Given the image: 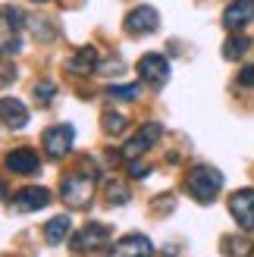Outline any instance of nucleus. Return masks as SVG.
<instances>
[{
  "label": "nucleus",
  "instance_id": "28",
  "mask_svg": "<svg viewBox=\"0 0 254 257\" xmlns=\"http://www.w3.org/2000/svg\"><path fill=\"white\" fill-rule=\"evenodd\" d=\"M35 4H47V0H35Z\"/></svg>",
  "mask_w": 254,
  "mask_h": 257
},
{
  "label": "nucleus",
  "instance_id": "3",
  "mask_svg": "<svg viewBox=\"0 0 254 257\" xmlns=\"http://www.w3.org/2000/svg\"><path fill=\"white\" fill-rule=\"evenodd\" d=\"M94 185H97V173H69L60 185V195L69 207H88L94 195Z\"/></svg>",
  "mask_w": 254,
  "mask_h": 257
},
{
  "label": "nucleus",
  "instance_id": "27",
  "mask_svg": "<svg viewBox=\"0 0 254 257\" xmlns=\"http://www.w3.org/2000/svg\"><path fill=\"white\" fill-rule=\"evenodd\" d=\"M0 198H7V188H4V182H0Z\"/></svg>",
  "mask_w": 254,
  "mask_h": 257
},
{
  "label": "nucleus",
  "instance_id": "15",
  "mask_svg": "<svg viewBox=\"0 0 254 257\" xmlns=\"http://www.w3.org/2000/svg\"><path fill=\"white\" fill-rule=\"evenodd\" d=\"M66 69L72 75H88V72H94L97 69V50L94 47H82L75 57L66 60Z\"/></svg>",
  "mask_w": 254,
  "mask_h": 257
},
{
  "label": "nucleus",
  "instance_id": "12",
  "mask_svg": "<svg viewBox=\"0 0 254 257\" xmlns=\"http://www.w3.org/2000/svg\"><path fill=\"white\" fill-rule=\"evenodd\" d=\"M13 204H16V210H25V213L41 210V207L50 204V191L41 188V185H25V188H19L16 195H13Z\"/></svg>",
  "mask_w": 254,
  "mask_h": 257
},
{
  "label": "nucleus",
  "instance_id": "26",
  "mask_svg": "<svg viewBox=\"0 0 254 257\" xmlns=\"http://www.w3.org/2000/svg\"><path fill=\"white\" fill-rule=\"evenodd\" d=\"M129 173H132L135 179H145V176H148L151 170H148V166H145V163H135V160H129Z\"/></svg>",
  "mask_w": 254,
  "mask_h": 257
},
{
  "label": "nucleus",
  "instance_id": "4",
  "mask_svg": "<svg viewBox=\"0 0 254 257\" xmlns=\"http://www.w3.org/2000/svg\"><path fill=\"white\" fill-rule=\"evenodd\" d=\"M107 241H110V226H104V223H88V226H82L79 232L69 238V245H72L75 254H91L97 248H104Z\"/></svg>",
  "mask_w": 254,
  "mask_h": 257
},
{
  "label": "nucleus",
  "instance_id": "14",
  "mask_svg": "<svg viewBox=\"0 0 254 257\" xmlns=\"http://www.w3.org/2000/svg\"><path fill=\"white\" fill-rule=\"evenodd\" d=\"M0 122L10 128H25L29 125V107L16 97H0Z\"/></svg>",
  "mask_w": 254,
  "mask_h": 257
},
{
  "label": "nucleus",
  "instance_id": "23",
  "mask_svg": "<svg viewBox=\"0 0 254 257\" xmlns=\"http://www.w3.org/2000/svg\"><path fill=\"white\" fill-rule=\"evenodd\" d=\"M54 94H57V85H54V82H38V85H35V100H38L41 107H47L50 100H54Z\"/></svg>",
  "mask_w": 254,
  "mask_h": 257
},
{
  "label": "nucleus",
  "instance_id": "17",
  "mask_svg": "<svg viewBox=\"0 0 254 257\" xmlns=\"http://www.w3.org/2000/svg\"><path fill=\"white\" fill-rule=\"evenodd\" d=\"M223 251H226V257H254V245L245 235H226Z\"/></svg>",
  "mask_w": 254,
  "mask_h": 257
},
{
  "label": "nucleus",
  "instance_id": "10",
  "mask_svg": "<svg viewBox=\"0 0 254 257\" xmlns=\"http://www.w3.org/2000/svg\"><path fill=\"white\" fill-rule=\"evenodd\" d=\"M157 25H160V13L154 7H135L129 16H125V32L129 35H151V32H157Z\"/></svg>",
  "mask_w": 254,
  "mask_h": 257
},
{
  "label": "nucleus",
  "instance_id": "8",
  "mask_svg": "<svg viewBox=\"0 0 254 257\" xmlns=\"http://www.w3.org/2000/svg\"><path fill=\"white\" fill-rule=\"evenodd\" d=\"M72 141H75V128L69 122H60V125H50L44 132V151L50 157H66L72 151Z\"/></svg>",
  "mask_w": 254,
  "mask_h": 257
},
{
  "label": "nucleus",
  "instance_id": "20",
  "mask_svg": "<svg viewBox=\"0 0 254 257\" xmlns=\"http://www.w3.org/2000/svg\"><path fill=\"white\" fill-rule=\"evenodd\" d=\"M107 201L116 204V207H122V204L132 201V195H129V188H125L119 179H110V182H107Z\"/></svg>",
  "mask_w": 254,
  "mask_h": 257
},
{
  "label": "nucleus",
  "instance_id": "16",
  "mask_svg": "<svg viewBox=\"0 0 254 257\" xmlns=\"http://www.w3.org/2000/svg\"><path fill=\"white\" fill-rule=\"evenodd\" d=\"M69 232H72V220L66 213H60V216H54V220L44 226V241L47 245H63V241L69 238Z\"/></svg>",
  "mask_w": 254,
  "mask_h": 257
},
{
  "label": "nucleus",
  "instance_id": "24",
  "mask_svg": "<svg viewBox=\"0 0 254 257\" xmlns=\"http://www.w3.org/2000/svg\"><path fill=\"white\" fill-rule=\"evenodd\" d=\"M16 82V66L7 60V57H0V88H7Z\"/></svg>",
  "mask_w": 254,
  "mask_h": 257
},
{
  "label": "nucleus",
  "instance_id": "6",
  "mask_svg": "<svg viewBox=\"0 0 254 257\" xmlns=\"http://www.w3.org/2000/svg\"><path fill=\"white\" fill-rule=\"evenodd\" d=\"M138 75H142V82L154 85V88L167 85V79H170V60L163 54H145L142 60H138Z\"/></svg>",
  "mask_w": 254,
  "mask_h": 257
},
{
  "label": "nucleus",
  "instance_id": "1",
  "mask_svg": "<svg viewBox=\"0 0 254 257\" xmlns=\"http://www.w3.org/2000/svg\"><path fill=\"white\" fill-rule=\"evenodd\" d=\"M220 188H223V173L217 170V166L201 163V166H195V170L185 176V191L198 204H213V198L220 195Z\"/></svg>",
  "mask_w": 254,
  "mask_h": 257
},
{
  "label": "nucleus",
  "instance_id": "9",
  "mask_svg": "<svg viewBox=\"0 0 254 257\" xmlns=\"http://www.w3.org/2000/svg\"><path fill=\"white\" fill-rule=\"evenodd\" d=\"M4 166L16 176H32V173L41 170V157H38V151H32V148H13V151H7Z\"/></svg>",
  "mask_w": 254,
  "mask_h": 257
},
{
  "label": "nucleus",
  "instance_id": "21",
  "mask_svg": "<svg viewBox=\"0 0 254 257\" xmlns=\"http://www.w3.org/2000/svg\"><path fill=\"white\" fill-rule=\"evenodd\" d=\"M138 94H142L138 85H110L107 88V97L113 100H138Z\"/></svg>",
  "mask_w": 254,
  "mask_h": 257
},
{
  "label": "nucleus",
  "instance_id": "19",
  "mask_svg": "<svg viewBox=\"0 0 254 257\" xmlns=\"http://www.w3.org/2000/svg\"><path fill=\"white\" fill-rule=\"evenodd\" d=\"M100 125H104V132H107V135H122L125 128H129V119H125L122 113H113V110H107L104 116H100Z\"/></svg>",
  "mask_w": 254,
  "mask_h": 257
},
{
  "label": "nucleus",
  "instance_id": "25",
  "mask_svg": "<svg viewBox=\"0 0 254 257\" xmlns=\"http://www.w3.org/2000/svg\"><path fill=\"white\" fill-rule=\"evenodd\" d=\"M238 85H242V88H251L254 85V66H245L242 72H238Z\"/></svg>",
  "mask_w": 254,
  "mask_h": 257
},
{
  "label": "nucleus",
  "instance_id": "22",
  "mask_svg": "<svg viewBox=\"0 0 254 257\" xmlns=\"http://www.w3.org/2000/svg\"><path fill=\"white\" fill-rule=\"evenodd\" d=\"M32 35H35V41H54L57 29H54V22H50V19H35L32 22Z\"/></svg>",
  "mask_w": 254,
  "mask_h": 257
},
{
  "label": "nucleus",
  "instance_id": "7",
  "mask_svg": "<svg viewBox=\"0 0 254 257\" xmlns=\"http://www.w3.org/2000/svg\"><path fill=\"white\" fill-rule=\"evenodd\" d=\"M229 213L235 216V223L245 229V232H254V188H238L229 198Z\"/></svg>",
  "mask_w": 254,
  "mask_h": 257
},
{
  "label": "nucleus",
  "instance_id": "18",
  "mask_svg": "<svg viewBox=\"0 0 254 257\" xmlns=\"http://www.w3.org/2000/svg\"><path fill=\"white\" fill-rule=\"evenodd\" d=\"M248 50H251V38L248 35H229L226 44H223V57L226 60H238V57H245Z\"/></svg>",
  "mask_w": 254,
  "mask_h": 257
},
{
  "label": "nucleus",
  "instance_id": "5",
  "mask_svg": "<svg viewBox=\"0 0 254 257\" xmlns=\"http://www.w3.org/2000/svg\"><path fill=\"white\" fill-rule=\"evenodd\" d=\"M163 135V125L160 122H148L138 128V135H132L129 141H125V148H122V160H138L148 148H154L157 141Z\"/></svg>",
  "mask_w": 254,
  "mask_h": 257
},
{
  "label": "nucleus",
  "instance_id": "11",
  "mask_svg": "<svg viewBox=\"0 0 254 257\" xmlns=\"http://www.w3.org/2000/svg\"><path fill=\"white\" fill-rule=\"evenodd\" d=\"M151 254H154L151 238L138 235V232L122 235L119 241H113V248H110V257H151Z\"/></svg>",
  "mask_w": 254,
  "mask_h": 257
},
{
  "label": "nucleus",
  "instance_id": "13",
  "mask_svg": "<svg viewBox=\"0 0 254 257\" xmlns=\"http://www.w3.org/2000/svg\"><path fill=\"white\" fill-rule=\"evenodd\" d=\"M251 19H254V0H232V4L223 10V25L229 32H238Z\"/></svg>",
  "mask_w": 254,
  "mask_h": 257
},
{
  "label": "nucleus",
  "instance_id": "2",
  "mask_svg": "<svg viewBox=\"0 0 254 257\" xmlns=\"http://www.w3.org/2000/svg\"><path fill=\"white\" fill-rule=\"evenodd\" d=\"M22 10L19 7H0V57H13V54H19L22 50Z\"/></svg>",
  "mask_w": 254,
  "mask_h": 257
}]
</instances>
